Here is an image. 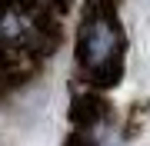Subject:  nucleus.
<instances>
[{
    "label": "nucleus",
    "instance_id": "obj_1",
    "mask_svg": "<svg viewBox=\"0 0 150 146\" xmlns=\"http://www.w3.org/2000/svg\"><path fill=\"white\" fill-rule=\"evenodd\" d=\"M113 53H117V30H113L103 17L90 20L80 30V43H77L80 66L90 70V73H103L113 63Z\"/></svg>",
    "mask_w": 150,
    "mask_h": 146
}]
</instances>
